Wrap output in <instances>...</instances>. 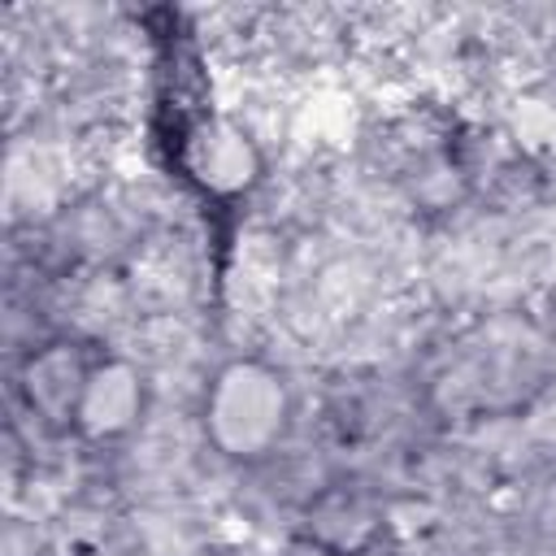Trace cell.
<instances>
[{
	"label": "cell",
	"mask_w": 556,
	"mask_h": 556,
	"mask_svg": "<svg viewBox=\"0 0 556 556\" xmlns=\"http://www.w3.org/2000/svg\"><path fill=\"white\" fill-rule=\"evenodd\" d=\"M291 417V395L282 378L261 361H230L204 391V434L222 456L256 460L265 456Z\"/></svg>",
	"instance_id": "cell-1"
},
{
	"label": "cell",
	"mask_w": 556,
	"mask_h": 556,
	"mask_svg": "<svg viewBox=\"0 0 556 556\" xmlns=\"http://www.w3.org/2000/svg\"><path fill=\"white\" fill-rule=\"evenodd\" d=\"M139 408H143L139 374L126 361L100 352L91 374H87V387H83V400L74 413V430H83L91 439H113V434H126L135 426Z\"/></svg>",
	"instance_id": "cell-2"
},
{
	"label": "cell",
	"mask_w": 556,
	"mask_h": 556,
	"mask_svg": "<svg viewBox=\"0 0 556 556\" xmlns=\"http://www.w3.org/2000/svg\"><path fill=\"white\" fill-rule=\"evenodd\" d=\"M96 356L100 352H87L78 343H48L39 356H30L26 374H22V391H26L30 408H39L48 421L74 426V413H78V400H83Z\"/></svg>",
	"instance_id": "cell-3"
},
{
	"label": "cell",
	"mask_w": 556,
	"mask_h": 556,
	"mask_svg": "<svg viewBox=\"0 0 556 556\" xmlns=\"http://www.w3.org/2000/svg\"><path fill=\"white\" fill-rule=\"evenodd\" d=\"M191 178L208 191H239L256 178V152L248 148V135H239L235 126L204 117L195 122L187 152H182Z\"/></svg>",
	"instance_id": "cell-4"
},
{
	"label": "cell",
	"mask_w": 556,
	"mask_h": 556,
	"mask_svg": "<svg viewBox=\"0 0 556 556\" xmlns=\"http://www.w3.org/2000/svg\"><path fill=\"white\" fill-rule=\"evenodd\" d=\"M195 556H248V552H239V547H204Z\"/></svg>",
	"instance_id": "cell-5"
}]
</instances>
